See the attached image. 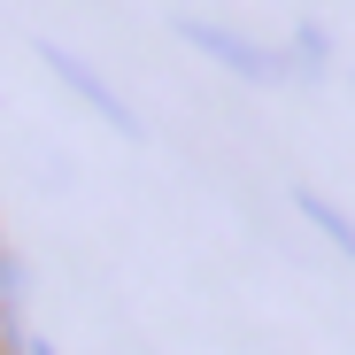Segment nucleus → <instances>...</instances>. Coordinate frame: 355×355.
<instances>
[{"mask_svg": "<svg viewBox=\"0 0 355 355\" xmlns=\"http://www.w3.org/2000/svg\"><path fill=\"white\" fill-rule=\"evenodd\" d=\"M39 62H46L54 78H62V85H70V93H78V101H85L93 116H101V124H108V132H124V139H139V116H132L124 101H116V93H108V78H101L93 62H78V54H70V46H39Z\"/></svg>", "mask_w": 355, "mask_h": 355, "instance_id": "f257e3e1", "label": "nucleus"}, {"mask_svg": "<svg viewBox=\"0 0 355 355\" xmlns=\"http://www.w3.org/2000/svg\"><path fill=\"white\" fill-rule=\"evenodd\" d=\"M178 31H186L201 54H216L224 70H240V78H286V70H293L286 54H270V46H255V39H232L224 24H178Z\"/></svg>", "mask_w": 355, "mask_h": 355, "instance_id": "f03ea898", "label": "nucleus"}, {"mask_svg": "<svg viewBox=\"0 0 355 355\" xmlns=\"http://www.w3.org/2000/svg\"><path fill=\"white\" fill-rule=\"evenodd\" d=\"M302 209H309V216H317V224H324V232H332V240H340V248H347V255H355V232H347V216H332V209H324V201H302Z\"/></svg>", "mask_w": 355, "mask_h": 355, "instance_id": "7ed1b4c3", "label": "nucleus"}]
</instances>
